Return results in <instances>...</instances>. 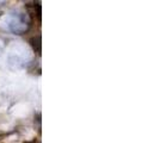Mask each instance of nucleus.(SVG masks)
I'll list each match as a JSON object with an SVG mask.
<instances>
[{"mask_svg": "<svg viewBox=\"0 0 159 143\" xmlns=\"http://www.w3.org/2000/svg\"><path fill=\"white\" fill-rule=\"evenodd\" d=\"M30 44H31V47L34 48V50H35V51L40 53L41 51V37L40 36L32 37L31 40H30Z\"/></svg>", "mask_w": 159, "mask_h": 143, "instance_id": "obj_1", "label": "nucleus"}]
</instances>
